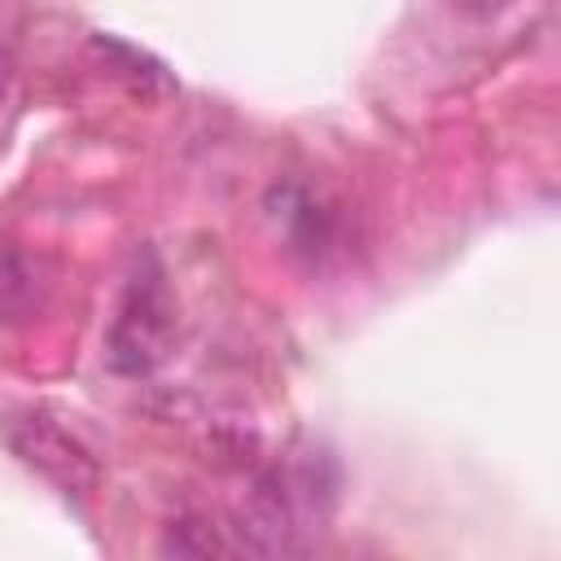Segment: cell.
<instances>
[{
	"instance_id": "cell-5",
	"label": "cell",
	"mask_w": 561,
	"mask_h": 561,
	"mask_svg": "<svg viewBox=\"0 0 561 561\" xmlns=\"http://www.w3.org/2000/svg\"><path fill=\"white\" fill-rule=\"evenodd\" d=\"M162 552L167 557H228L232 543L219 535L215 522H206V517H180V522L167 526Z\"/></svg>"
},
{
	"instance_id": "cell-6",
	"label": "cell",
	"mask_w": 561,
	"mask_h": 561,
	"mask_svg": "<svg viewBox=\"0 0 561 561\" xmlns=\"http://www.w3.org/2000/svg\"><path fill=\"white\" fill-rule=\"evenodd\" d=\"M9 79H13V61H9V53L0 48V101H4V92H9Z\"/></svg>"
},
{
	"instance_id": "cell-1",
	"label": "cell",
	"mask_w": 561,
	"mask_h": 561,
	"mask_svg": "<svg viewBox=\"0 0 561 561\" xmlns=\"http://www.w3.org/2000/svg\"><path fill=\"white\" fill-rule=\"evenodd\" d=\"M171 337H175V302L158 267H145L127 280V294L110 324V337H105L110 368L127 377H145L167 359Z\"/></svg>"
},
{
	"instance_id": "cell-2",
	"label": "cell",
	"mask_w": 561,
	"mask_h": 561,
	"mask_svg": "<svg viewBox=\"0 0 561 561\" xmlns=\"http://www.w3.org/2000/svg\"><path fill=\"white\" fill-rule=\"evenodd\" d=\"M9 447L22 456V465H31L35 473H44L48 482H57L66 495H92L101 482L96 456L57 421L48 416H22L9 425Z\"/></svg>"
},
{
	"instance_id": "cell-4",
	"label": "cell",
	"mask_w": 561,
	"mask_h": 561,
	"mask_svg": "<svg viewBox=\"0 0 561 561\" xmlns=\"http://www.w3.org/2000/svg\"><path fill=\"white\" fill-rule=\"evenodd\" d=\"M53 276L39 254H26L13 241H0V320L26 324L48 307Z\"/></svg>"
},
{
	"instance_id": "cell-3",
	"label": "cell",
	"mask_w": 561,
	"mask_h": 561,
	"mask_svg": "<svg viewBox=\"0 0 561 561\" xmlns=\"http://www.w3.org/2000/svg\"><path fill=\"white\" fill-rule=\"evenodd\" d=\"M298 508H294V495L285 486V473L280 469H267L254 478V486L245 491L241 508H237V535H241V548L259 552V557H276V552H289L294 548V530H298Z\"/></svg>"
}]
</instances>
